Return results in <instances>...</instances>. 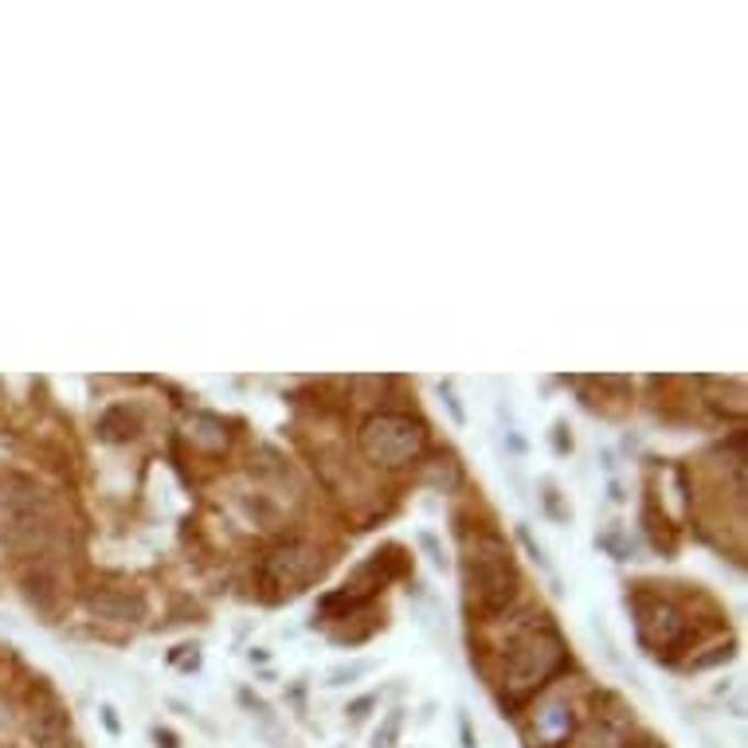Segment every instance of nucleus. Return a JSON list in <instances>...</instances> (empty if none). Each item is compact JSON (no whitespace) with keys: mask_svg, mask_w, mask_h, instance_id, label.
<instances>
[{"mask_svg":"<svg viewBox=\"0 0 748 748\" xmlns=\"http://www.w3.org/2000/svg\"><path fill=\"white\" fill-rule=\"evenodd\" d=\"M569 667V647H564L561 631L549 624V615H537L529 624L514 627L506 647L498 650V682L502 702H526L537 690H544L552 678Z\"/></svg>","mask_w":748,"mask_h":748,"instance_id":"nucleus-1","label":"nucleus"},{"mask_svg":"<svg viewBox=\"0 0 748 748\" xmlns=\"http://www.w3.org/2000/svg\"><path fill=\"white\" fill-rule=\"evenodd\" d=\"M463 588L466 600L482 615H502L521 592V572H517L514 549L494 529H479L463 541Z\"/></svg>","mask_w":748,"mask_h":748,"instance_id":"nucleus-2","label":"nucleus"},{"mask_svg":"<svg viewBox=\"0 0 748 748\" xmlns=\"http://www.w3.org/2000/svg\"><path fill=\"white\" fill-rule=\"evenodd\" d=\"M356 447L365 463L381 471H400L428 451V424L411 411H373L356 431Z\"/></svg>","mask_w":748,"mask_h":748,"instance_id":"nucleus-3","label":"nucleus"},{"mask_svg":"<svg viewBox=\"0 0 748 748\" xmlns=\"http://www.w3.org/2000/svg\"><path fill=\"white\" fill-rule=\"evenodd\" d=\"M635 631H639V642L650 650V654H674L678 647H686L690 635H694V624L682 604H674L662 592H639L635 596Z\"/></svg>","mask_w":748,"mask_h":748,"instance_id":"nucleus-4","label":"nucleus"},{"mask_svg":"<svg viewBox=\"0 0 748 748\" xmlns=\"http://www.w3.org/2000/svg\"><path fill=\"white\" fill-rule=\"evenodd\" d=\"M330 569V557L326 549H318L314 541H302V537H290V541H278L263 552V564H258V576L267 588L278 592H298L310 588L326 576Z\"/></svg>","mask_w":748,"mask_h":748,"instance_id":"nucleus-5","label":"nucleus"},{"mask_svg":"<svg viewBox=\"0 0 748 748\" xmlns=\"http://www.w3.org/2000/svg\"><path fill=\"white\" fill-rule=\"evenodd\" d=\"M521 729H526V740L534 748H564L580 729L576 705H572L569 697H557V694L541 697V702L529 710Z\"/></svg>","mask_w":748,"mask_h":748,"instance_id":"nucleus-6","label":"nucleus"},{"mask_svg":"<svg viewBox=\"0 0 748 748\" xmlns=\"http://www.w3.org/2000/svg\"><path fill=\"white\" fill-rule=\"evenodd\" d=\"M20 596L44 624H55L63 604H67V584H63L59 564H52L47 557H32L20 572Z\"/></svg>","mask_w":748,"mask_h":748,"instance_id":"nucleus-7","label":"nucleus"},{"mask_svg":"<svg viewBox=\"0 0 748 748\" xmlns=\"http://www.w3.org/2000/svg\"><path fill=\"white\" fill-rule=\"evenodd\" d=\"M24 740L28 748H75V722L67 705H59L52 694L32 702L24 713Z\"/></svg>","mask_w":748,"mask_h":748,"instance_id":"nucleus-8","label":"nucleus"},{"mask_svg":"<svg viewBox=\"0 0 748 748\" xmlns=\"http://www.w3.org/2000/svg\"><path fill=\"white\" fill-rule=\"evenodd\" d=\"M82 607H87L90 619H102V624H142L145 619V596L134 588H118V584H95L82 596Z\"/></svg>","mask_w":748,"mask_h":748,"instance_id":"nucleus-9","label":"nucleus"},{"mask_svg":"<svg viewBox=\"0 0 748 748\" xmlns=\"http://www.w3.org/2000/svg\"><path fill=\"white\" fill-rule=\"evenodd\" d=\"M142 411L134 404H110V408L99 411L95 419V439L107 447H122V443H134L142 436Z\"/></svg>","mask_w":748,"mask_h":748,"instance_id":"nucleus-10","label":"nucleus"},{"mask_svg":"<svg viewBox=\"0 0 748 748\" xmlns=\"http://www.w3.org/2000/svg\"><path fill=\"white\" fill-rule=\"evenodd\" d=\"M705 404L722 419H745L748 411V396H745V381L740 376H705Z\"/></svg>","mask_w":748,"mask_h":748,"instance_id":"nucleus-11","label":"nucleus"},{"mask_svg":"<svg viewBox=\"0 0 748 748\" xmlns=\"http://www.w3.org/2000/svg\"><path fill=\"white\" fill-rule=\"evenodd\" d=\"M188 443L205 454H223L228 443H232L228 419L216 416V411H193V416H188Z\"/></svg>","mask_w":748,"mask_h":748,"instance_id":"nucleus-12","label":"nucleus"},{"mask_svg":"<svg viewBox=\"0 0 748 748\" xmlns=\"http://www.w3.org/2000/svg\"><path fill=\"white\" fill-rule=\"evenodd\" d=\"M419 482H424L428 491H436V494H454L459 486H463V466H459V459H454L451 451H443V454H436L428 466H424Z\"/></svg>","mask_w":748,"mask_h":748,"instance_id":"nucleus-13","label":"nucleus"},{"mask_svg":"<svg viewBox=\"0 0 748 748\" xmlns=\"http://www.w3.org/2000/svg\"><path fill=\"white\" fill-rule=\"evenodd\" d=\"M627 733L619 729V725L607 717V713H600V717H592V722H584L576 729V737L569 740L572 748H619L624 745Z\"/></svg>","mask_w":748,"mask_h":748,"instance_id":"nucleus-14","label":"nucleus"},{"mask_svg":"<svg viewBox=\"0 0 748 748\" xmlns=\"http://www.w3.org/2000/svg\"><path fill=\"white\" fill-rule=\"evenodd\" d=\"M404 733V710H393L381 725L373 729V748H396Z\"/></svg>","mask_w":748,"mask_h":748,"instance_id":"nucleus-15","label":"nucleus"},{"mask_svg":"<svg viewBox=\"0 0 748 748\" xmlns=\"http://www.w3.org/2000/svg\"><path fill=\"white\" fill-rule=\"evenodd\" d=\"M733 654H737V642H717V647H710L705 654H694L690 659V670H710V667H722V662H729Z\"/></svg>","mask_w":748,"mask_h":748,"instance_id":"nucleus-16","label":"nucleus"},{"mask_svg":"<svg viewBox=\"0 0 748 748\" xmlns=\"http://www.w3.org/2000/svg\"><path fill=\"white\" fill-rule=\"evenodd\" d=\"M373 670V662H349V667H333L330 678H326V686H349V682H356L361 674H369Z\"/></svg>","mask_w":748,"mask_h":748,"instance_id":"nucleus-17","label":"nucleus"},{"mask_svg":"<svg viewBox=\"0 0 748 748\" xmlns=\"http://www.w3.org/2000/svg\"><path fill=\"white\" fill-rule=\"evenodd\" d=\"M419 549L428 552V561L436 564L439 572L447 569V552H443V544H439V537L431 534V529H424V534H419Z\"/></svg>","mask_w":748,"mask_h":748,"instance_id":"nucleus-18","label":"nucleus"},{"mask_svg":"<svg viewBox=\"0 0 748 748\" xmlns=\"http://www.w3.org/2000/svg\"><path fill=\"white\" fill-rule=\"evenodd\" d=\"M439 400L447 404V411H451V419H454V424L463 428V424H466V411H463V404H459V393H454V384H451V381H443V384H439Z\"/></svg>","mask_w":748,"mask_h":748,"instance_id":"nucleus-19","label":"nucleus"},{"mask_svg":"<svg viewBox=\"0 0 748 748\" xmlns=\"http://www.w3.org/2000/svg\"><path fill=\"white\" fill-rule=\"evenodd\" d=\"M373 710H376V694H365V697H356V702H349V705H345L349 725H361Z\"/></svg>","mask_w":748,"mask_h":748,"instance_id":"nucleus-20","label":"nucleus"},{"mask_svg":"<svg viewBox=\"0 0 748 748\" xmlns=\"http://www.w3.org/2000/svg\"><path fill=\"white\" fill-rule=\"evenodd\" d=\"M600 544L612 552L615 561H631V557H635V544H627L619 534H604V537H600Z\"/></svg>","mask_w":748,"mask_h":748,"instance_id":"nucleus-21","label":"nucleus"},{"mask_svg":"<svg viewBox=\"0 0 748 748\" xmlns=\"http://www.w3.org/2000/svg\"><path fill=\"white\" fill-rule=\"evenodd\" d=\"M544 509H549V514L557 517V521H572V509L564 506V502H561V494L552 491V486H549V491H544Z\"/></svg>","mask_w":748,"mask_h":748,"instance_id":"nucleus-22","label":"nucleus"},{"mask_svg":"<svg viewBox=\"0 0 748 748\" xmlns=\"http://www.w3.org/2000/svg\"><path fill=\"white\" fill-rule=\"evenodd\" d=\"M240 705H243V710L255 713V717H263V722H271V705L263 702V697L251 694V690H240Z\"/></svg>","mask_w":748,"mask_h":748,"instance_id":"nucleus-23","label":"nucleus"},{"mask_svg":"<svg viewBox=\"0 0 748 748\" xmlns=\"http://www.w3.org/2000/svg\"><path fill=\"white\" fill-rule=\"evenodd\" d=\"M552 451H557V454H572L569 424H557V428H552Z\"/></svg>","mask_w":748,"mask_h":748,"instance_id":"nucleus-24","label":"nucleus"},{"mask_svg":"<svg viewBox=\"0 0 748 748\" xmlns=\"http://www.w3.org/2000/svg\"><path fill=\"white\" fill-rule=\"evenodd\" d=\"M619 748H662V740L654 733H631V737H624Z\"/></svg>","mask_w":748,"mask_h":748,"instance_id":"nucleus-25","label":"nucleus"},{"mask_svg":"<svg viewBox=\"0 0 748 748\" xmlns=\"http://www.w3.org/2000/svg\"><path fill=\"white\" fill-rule=\"evenodd\" d=\"M102 725H107V733H110V737H122V722H118V710H114V705H102Z\"/></svg>","mask_w":748,"mask_h":748,"instance_id":"nucleus-26","label":"nucleus"},{"mask_svg":"<svg viewBox=\"0 0 748 748\" xmlns=\"http://www.w3.org/2000/svg\"><path fill=\"white\" fill-rule=\"evenodd\" d=\"M153 740H157V748H177V733L173 729H153Z\"/></svg>","mask_w":748,"mask_h":748,"instance_id":"nucleus-27","label":"nucleus"},{"mask_svg":"<svg viewBox=\"0 0 748 748\" xmlns=\"http://www.w3.org/2000/svg\"><path fill=\"white\" fill-rule=\"evenodd\" d=\"M12 733V710L9 702H0V737H9Z\"/></svg>","mask_w":748,"mask_h":748,"instance_id":"nucleus-28","label":"nucleus"},{"mask_svg":"<svg viewBox=\"0 0 748 748\" xmlns=\"http://www.w3.org/2000/svg\"><path fill=\"white\" fill-rule=\"evenodd\" d=\"M459 729H463V748H474V737H471V722H466V713L459 717Z\"/></svg>","mask_w":748,"mask_h":748,"instance_id":"nucleus-29","label":"nucleus"},{"mask_svg":"<svg viewBox=\"0 0 748 748\" xmlns=\"http://www.w3.org/2000/svg\"><path fill=\"white\" fill-rule=\"evenodd\" d=\"M0 561H4V541H0Z\"/></svg>","mask_w":748,"mask_h":748,"instance_id":"nucleus-30","label":"nucleus"}]
</instances>
